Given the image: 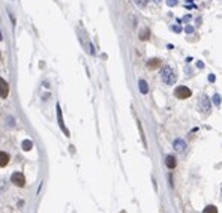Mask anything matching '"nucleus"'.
<instances>
[{
  "mask_svg": "<svg viewBox=\"0 0 222 213\" xmlns=\"http://www.w3.org/2000/svg\"><path fill=\"white\" fill-rule=\"evenodd\" d=\"M8 95H9V86L3 78H0V98L5 99L8 98Z\"/></svg>",
  "mask_w": 222,
  "mask_h": 213,
  "instance_id": "nucleus-5",
  "label": "nucleus"
},
{
  "mask_svg": "<svg viewBox=\"0 0 222 213\" xmlns=\"http://www.w3.org/2000/svg\"><path fill=\"white\" fill-rule=\"evenodd\" d=\"M57 119H59V125L62 126V129H63V132H65V135H69V132H68V129L65 128V125H63V119H62V110H60V105H57Z\"/></svg>",
  "mask_w": 222,
  "mask_h": 213,
  "instance_id": "nucleus-9",
  "label": "nucleus"
},
{
  "mask_svg": "<svg viewBox=\"0 0 222 213\" xmlns=\"http://www.w3.org/2000/svg\"><path fill=\"white\" fill-rule=\"evenodd\" d=\"M176 3H177V0H167V5L168 6H174Z\"/></svg>",
  "mask_w": 222,
  "mask_h": 213,
  "instance_id": "nucleus-17",
  "label": "nucleus"
},
{
  "mask_svg": "<svg viewBox=\"0 0 222 213\" xmlns=\"http://www.w3.org/2000/svg\"><path fill=\"white\" fill-rule=\"evenodd\" d=\"M11 182L14 183L15 186H18V188H24V185H26V177H24L23 173L17 171V173H14V174L11 176Z\"/></svg>",
  "mask_w": 222,
  "mask_h": 213,
  "instance_id": "nucleus-3",
  "label": "nucleus"
},
{
  "mask_svg": "<svg viewBox=\"0 0 222 213\" xmlns=\"http://www.w3.org/2000/svg\"><path fill=\"white\" fill-rule=\"evenodd\" d=\"M23 149H24V150H30V149H32V141H30V140L23 141Z\"/></svg>",
  "mask_w": 222,
  "mask_h": 213,
  "instance_id": "nucleus-14",
  "label": "nucleus"
},
{
  "mask_svg": "<svg viewBox=\"0 0 222 213\" xmlns=\"http://www.w3.org/2000/svg\"><path fill=\"white\" fill-rule=\"evenodd\" d=\"M173 30H174L176 33H180V32H182V29H180L179 26H173Z\"/></svg>",
  "mask_w": 222,
  "mask_h": 213,
  "instance_id": "nucleus-19",
  "label": "nucleus"
},
{
  "mask_svg": "<svg viewBox=\"0 0 222 213\" xmlns=\"http://www.w3.org/2000/svg\"><path fill=\"white\" fill-rule=\"evenodd\" d=\"M9 159L11 156L6 152H0V167H6L9 164Z\"/></svg>",
  "mask_w": 222,
  "mask_h": 213,
  "instance_id": "nucleus-8",
  "label": "nucleus"
},
{
  "mask_svg": "<svg viewBox=\"0 0 222 213\" xmlns=\"http://www.w3.org/2000/svg\"><path fill=\"white\" fill-rule=\"evenodd\" d=\"M173 147H174V150H177V152H183L185 150V147H186V143L183 141V140H174V143H173Z\"/></svg>",
  "mask_w": 222,
  "mask_h": 213,
  "instance_id": "nucleus-6",
  "label": "nucleus"
},
{
  "mask_svg": "<svg viewBox=\"0 0 222 213\" xmlns=\"http://www.w3.org/2000/svg\"><path fill=\"white\" fill-rule=\"evenodd\" d=\"M203 213H218V209H216L215 206H207V207L203 210Z\"/></svg>",
  "mask_w": 222,
  "mask_h": 213,
  "instance_id": "nucleus-12",
  "label": "nucleus"
},
{
  "mask_svg": "<svg viewBox=\"0 0 222 213\" xmlns=\"http://www.w3.org/2000/svg\"><path fill=\"white\" fill-rule=\"evenodd\" d=\"M134 2H135V5H138V6H146L147 5V2H149V0H134Z\"/></svg>",
  "mask_w": 222,
  "mask_h": 213,
  "instance_id": "nucleus-15",
  "label": "nucleus"
},
{
  "mask_svg": "<svg viewBox=\"0 0 222 213\" xmlns=\"http://www.w3.org/2000/svg\"><path fill=\"white\" fill-rule=\"evenodd\" d=\"M221 195H222V186H221Z\"/></svg>",
  "mask_w": 222,
  "mask_h": 213,
  "instance_id": "nucleus-23",
  "label": "nucleus"
},
{
  "mask_svg": "<svg viewBox=\"0 0 222 213\" xmlns=\"http://www.w3.org/2000/svg\"><path fill=\"white\" fill-rule=\"evenodd\" d=\"M161 80L167 86H171V84L176 83V74H174V71H173L171 66H164L162 68V71H161Z\"/></svg>",
  "mask_w": 222,
  "mask_h": 213,
  "instance_id": "nucleus-1",
  "label": "nucleus"
},
{
  "mask_svg": "<svg viewBox=\"0 0 222 213\" xmlns=\"http://www.w3.org/2000/svg\"><path fill=\"white\" fill-rule=\"evenodd\" d=\"M209 80H210V81H215V75H209Z\"/></svg>",
  "mask_w": 222,
  "mask_h": 213,
  "instance_id": "nucleus-21",
  "label": "nucleus"
},
{
  "mask_svg": "<svg viewBox=\"0 0 222 213\" xmlns=\"http://www.w3.org/2000/svg\"><path fill=\"white\" fill-rule=\"evenodd\" d=\"M197 66H198V68H200V69H203V68H204V65H203V63H201V62H197Z\"/></svg>",
  "mask_w": 222,
  "mask_h": 213,
  "instance_id": "nucleus-20",
  "label": "nucleus"
},
{
  "mask_svg": "<svg viewBox=\"0 0 222 213\" xmlns=\"http://www.w3.org/2000/svg\"><path fill=\"white\" fill-rule=\"evenodd\" d=\"M3 39V35H2V32H0V41H2Z\"/></svg>",
  "mask_w": 222,
  "mask_h": 213,
  "instance_id": "nucleus-22",
  "label": "nucleus"
},
{
  "mask_svg": "<svg viewBox=\"0 0 222 213\" xmlns=\"http://www.w3.org/2000/svg\"><path fill=\"white\" fill-rule=\"evenodd\" d=\"M185 32H186V33H194V27H191V26H188V27L185 29Z\"/></svg>",
  "mask_w": 222,
  "mask_h": 213,
  "instance_id": "nucleus-18",
  "label": "nucleus"
},
{
  "mask_svg": "<svg viewBox=\"0 0 222 213\" xmlns=\"http://www.w3.org/2000/svg\"><path fill=\"white\" fill-rule=\"evenodd\" d=\"M149 36H150V30L149 29H146V30H143L141 32V35H140V38L143 41H146V39H149Z\"/></svg>",
  "mask_w": 222,
  "mask_h": 213,
  "instance_id": "nucleus-13",
  "label": "nucleus"
},
{
  "mask_svg": "<svg viewBox=\"0 0 222 213\" xmlns=\"http://www.w3.org/2000/svg\"><path fill=\"white\" fill-rule=\"evenodd\" d=\"M165 164H167V167L168 168H176V165H177V161H176V158L173 156V155H168L167 158H165Z\"/></svg>",
  "mask_w": 222,
  "mask_h": 213,
  "instance_id": "nucleus-7",
  "label": "nucleus"
},
{
  "mask_svg": "<svg viewBox=\"0 0 222 213\" xmlns=\"http://www.w3.org/2000/svg\"><path fill=\"white\" fill-rule=\"evenodd\" d=\"M213 102H215L216 105L221 104V96H219V95H215V96H213Z\"/></svg>",
  "mask_w": 222,
  "mask_h": 213,
  "instance_id": "nucleus-16",
  "label": "nucleus"
},
{
  "mask_svg": "<svg viewBox=\"0 0 222 213\" xmlns=\"http://www.w3.org/2000/svg\"><path fill=\"white\" fill-rule=\"evenodd\" d=\"M174 95L179 99H188V98H191L192 92H191V89H188L186 86H179L177 89L174 90Z\"/></svg>",
  "mask_w": 222,
  "mask_h": 213,
  "instance_id": "nucleus-2",
  "label": "nucleus"
},
{
  "mask_svg": "<svg viewBox=\"0 0 222 213\" xmlns=\"http://www.w3.org/2000/svg\"><path fill=\"white\" fill-rule=\"evenodd\" d=\"M140 92L143 93V95H146L147 92H149V87H147V83L144 81V80H140Z\"/></svg>",
  "mask_w": 222,
  "mask_h": 213,
  "instance_id": "nucleus-11",
  "label": "nucleus"
},
{
  "mask_svg": "<svg viewBox=\"0 0 222 213\" xmlns=\"http://www.w3.org/2000/svg\"><path fill=\"white\" fill-rule=\"evenodd\" d=\"M159 65H161V60L159 59H150L147 62V68H150V69H156Z\"/></svg>",
  "mask_w": 222,
  "mask_h": 213,
  "instance_id": "nucleus-10",
  "label": "nucleus"
},
{
  "mask_svg": "<svg viewBox=\"0 0 222 213\" xmlns=\"http://www.w3.org/2000/svg\"><path fill=\"white\" fill-rule=\"evenodd\" d=\"M198 108L203 111V113H207L210 111V108H212V105H210V99H209V96H206V95H203L201 98H200V101H198Z\"/></svg>",
  "mask_w": 222,
  "mask_h": 213,
  "instance_id": "nucleus-4",
  "label": "nucleus"
}]
</instances>
